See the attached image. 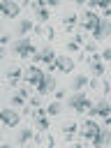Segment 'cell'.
I'll return each mask as SVG.
<instances>
[{"mask_svg":"<svg viewBox=\"0 0 111 148\" xmlns=\"http://www.w3.org/2000/svg\"><path fill=\"white\" fill-rule=\"evenodd\" d=\"M35 53H37V49H35L32 39H28V37H23V39H16V42L12 44V56H14L16 60H25V58H32Z\"/></svg>","mask_w":111,"mask_h":148,"instance_id":"1","label":"cell"},{"mask_svg":"<svg viewBox=\"0 0 111 148\" xmlns=\"http://www.w3.org/2000/svg\"><path fill=\"white\" fill-rule=\"evenodd\" d=\"M21 79H23V69H21V65H18V62L7 65V67L2 69V74H0V83H2V86H7V88H16Z\"/></svg>","mask_w":111,"mask_h":148,"instance_id":"2","label":"cell"},{"mask_svg":"<svg viewBox=\"0 0 111 148\" xmlns=\"http://www.w3.org/2000/svg\"><path fill=\"white\" fill-rule=\"evenodd\" d=\"M90 97L86 95V92H74L69 99H67V109H69V113L72 116H81V113H86L88 109H90Z\"/></svg>","mask_w":111,"mask_h":148,"instance_id":"3","label":"cell"},{"mask_svg":"<svg viewBox=\"0 0 111 148\" xmlns=\"http://www.w3.org/2000/svg\"><path fill=\"white\" fill-rule=\"evenodd\" d=\"M74 60L69 58V56H56V60L49 65V69H58V72H62V74H72L74 72Z\"/></svg>","mask_w":111,"mask_h":148,"instance_id":"4","label":"cell"},{"mask_svg":"<svg viewBox=\"0 0 111 148\" xmlns=\"http://www.w3.org/2000/svg\"><path fill=\"white\" fill-rule=\"evenodd\" d=\"M0 125H5V127H18L21 125V113L16 109H0Z\"/></svg>","mask_w":111,"mask_h":148,"instance_id":"5","label":"cell"},{"mask_svg":"<svg viewBox=\"0 0 111 148\" xmlns=\"http://www.w3.org/2000/svg\"><path fill=\"white\" fill-rule=\"evenodd\" d=\"M58 23H60V28H62L65 35H72V32H74V25L79 23V14H76V12H65V14L58 18Z\"/></svg>","mask_w":111,"mask_h":148,"instance_id":"6","label":"cell"},{"mask_svg":"<svg viewBox=\"0 0 111 148\" xmlns=\"http://www.w3.org/2000/svg\"><path fill=\"white\" fill-rule=\"evenodd\" d=\"M109 111H111V106H109V102H106V99H99V102H95V104H90V109H88L86 113L90 116V120H92V118H97V116L106 120V118H109Z\"/></svg>","mask_w":111,"mask_h":148,"instance_id":"7","label":"cell"},{"mask_svg":"<svg viewBox=\"0 0 111 148\" xmlns=\"http://www.w3.org/2000/svg\"><path fill=\"white\" fill-rule=\"evenodd\" d=\"M97 130H99V125L88 118V120H83V123L79 125V132H76V134H79L83 141H92V136L97 134Z\"/></svg>","mask_w":111,"mask_h":148,"instance_id":"8","label":"cell"},{"mask_svg":"<svg viewBox=\"0 0 111 148\" xmlns=\"http://www.w3.org/2000/svg\"><path fill=\"white\" fill-rule=\"evenodd\" d=\"M97 21H99V16L95 14V12H90V9H83L81 14H79V25H81V30H92L95 25H97Z\"/></svg>","mask_w":111,"mask_h":148,"instance_id":"9","label":"cell"},{"mask_svg":"<svg viewBox=\"0 0 111 148\" xmlns=\"http://www.w3.org/2000/svg\"><path fill=\"white\" fill-rule=\"evenodd\" d=\"M42 76H44V72L39 69V65H28V67L23 69V81H25L28 86H37V83L42 81Z\"/></svg>","mask_w":111,"mask_h":148,"instance_id":"10","label":"cell"},{"mask_svg":"<svg viewBox=\"0 0 111 148\" xmlns=\"http://www.w3.org/2000/svg\"><path fill=\"white\" fill-rule=\"evenodd\" d=\"M53 86H56V79H53V74H46L44 72V76H42V81L35 86V95H39V97H44V95H49V92H53Z\"/></svg>","mask_w":111,"mask_h":148,"instance_id":"11","label":"cell"},{"mask_svg":"<svg viewBox=\"0 0 111 148\" xmlns=\"http://www.w3.org/2000/svg\"><path fill=\"white\" fill-rule=\"evenodd\" d=\"M58 130H60V136H62L65 141H72V139H74V134L79 132V123H76L74 118H69V120H62Z\"/></svg>","mask_w":111,"mask_h":148,"instance_id":"12","label":"cell"},{"mask_svg":"<svg viewBox=\"0 0 111 148\" xmlns=\"http://www.w3.org/2000/svg\"><path fill=\"white\" fill-rule=\"evenodd\" d=\"M0 14L7 16V18H21V7H18V2L2 0V2H0Z\"/></svg>","mask_w":111,"mask_h":148,"instance_id":"13","label":"cell"},{"mask_svg":"<svg viewBox=\"0 0 111 148\" xmlns=\"http://www.w3.org/2000/svg\"><path fill=\"white\" fill-rule=\"evenodd\" d=\"M53 60H56V51H53V49H49V46L39 49V51L32 56V65H39V62H46V65H51Z\"/></svg>","mask_w":111,"mask_h":148,"instance_id":"14","label":"cell"},{"mask_svg":"<svg viewBox=\"0 0 111 148\" xmlns=\"http://www.w3.org/2000/svg\"><path fill=\"white\" fill-rule=\"evenodd\" d=\"M88 72L92 74V79H102V76L106 74V67H104V62L97 58V53H92V58H90V62H88Z\"/></svg>","mask_w":111,"mask_h":148,"instance_id":"15","label":"cell"},{"mask_svg":"<svg viewBox=\"0 0 111 148\" xmlns=\"http://www.w3.org/2000/svg\"><path fill=\"white\" fill-rule=\"evenodd\" d=\"M109 146V125H99L97 134L92 136V146L90 148H106Z\"/></svg>","mask_w":111,"mask_h":148,"instance_id":"16","label":"cell"},{"mask_svg":"<svg viewBox=\"0 0 111 148\" xmlns=\"http://www.w3.org/2000/svg\"><path fill=\"white\" fill-rule=\"evenodd\" d=\"M32 25H35V21H32V18H23V16H21V18L16 21V25H14L16 37H18V39H23L28 32H32Z\"/></svg>","mask_w":111,"mask_h":148,"instance_id":"17","label":"cell"},{"mask_svg":"<svg viewBox=\"0 0 111 148\" xmlns=\"http://www.w3.org/2000/svg\"><path fill=\"white\" fill-rule=\"evenodd\" d=\"M32 134H35L32 127H28V125H18V132H16V146H30Z\"/></svg>","mask_w":111,"mask_h":148,"instance_id":"18","label":"cell"},{"mask_svg":"<svg viewBox=\"0 0 111 148\" xmlns=\"http://www.w3.org/2000/svg\"><path fill=\"white\" fill-rule=\"evenodd\" d=\"M86 83H88V76H86V74H74V76L69 79V90H74V92H83Z\"/></svg>","mask_w":111,"mask_h":148,"instance_id":"19","label":"cell"},{"mask_svg":"<svg viewBox=\"0 0 111 148\" xmlns=\"http://www.w3.org/2000/svg\"><path fill=\"white\" fill-rule=\"evenodd\" d=\"M7 102H9V109H16V106H18V109H23V106H25V99H23L16 90H12V92L7 95Z\"/></svg>","mask_w":111,"mask_h":148,"instance_id":"20","label":"cell"},{"mask_svg":"<svg viewBox=\"0 0 111 148\" xmlns=\"http://www.w3.org/2000/svg\"><path fill=\"white\" fill-rule=\"evenodd\" d=\"M32 130H37V132H49V118L46 116H37V118H32Z\"/></svg>","mask_w":111,"mask_h":148,"instance_id":"21","label":"cell"},{"mask_svg":"<svg viewBox=\"0 0 111 148\" xmlns=\"http://www.w3.org/2000/svg\"><path fill=\"white\" fill-rule=\"evenodd\" d=\"M32 18H35V23H39V25H44L49 18H51V14L42 7V9H35V14H32Z\"/></svg>","mask_w":111,"mask_h":148,"instance_id":"22","label":"cell"},{"mask_svg":"<svg viewBox=\"0 0 111 148\" xmlns=\"http://www.w3.org/2000/svg\"><path fill=\"white\" fill-rule=\"evenodd\" d=\"M44 113H49L51 118H58V116L62 113V106H60V102H51V104H46Z\"/></svg>","mask_w":111,"mask_h":148,"instance_id":"23","label":"cell"},{"mask_svg":"<svg viewBox=\"0 0 111 148\" xmlns=\"http://www.w3.org/2000/svg\"><path fill=\"white\" fill-rule=\"evenodd\" d=\"M14 90H16V92H18V95H21V97H23L25 102H28V99H30V97L35 95V92H32V88H30L28 83H21V86H16Z\"/></svg>","mask_w":111,"mask_h":148,"instance_id":"24","label":"cell"},{"mask_svg":"<svg viewBox=\"0 0 111 148\" xmlns=\"http://www.w3.org/2000/svg\"><path fill=\"white\" fill-rule=\"evenodd\" d=\"M62 51H65V53H79L81 46H79L74 39H65V42H62Z\"/></svg>","mask_w":111,"mask_h":148,"instance_id":"25","label":"cell"},{"mask_svg":"<svg viewBox=\"0 0 111 148\" xmlns=\"http://www.w3.org/2000/svg\"><path fill=\"white\" fill-rule=\"evenodd\" d=\"M42 37H44V39H49V42H51V39H56V28H53V25H49V23H44V25H42Z\"/></svg>","mask_w":111,"mask_h":148,"instance_id":"26","label":"cell"},{"mask_svg":"<svg viewBox=\"0 0 111 148\" xmlns=\"http://www.w3.org/2000/svg\"><path fill=\"white\" fill-rule=\"evenodd\" d=\"M72 35H74V37H72V39H74V42H76V44H79V46H83V44H86V42H88V37H86V32H83V30H74V32H72Z\"/></svg>","mask_w":111,"mask_h":148,"instance_id":"27","label":"cell"},{"mask_svg":"<svg viewBox=\"0 0 111 148\" xmlns=\"http://www.w3.org/2000/svg\"><path fill=\"white\" fill-rule=\"evenodd\" d=\"M42 146H44V148H56V136L49 134V132H44V141H42Z\"/></svg>","mask_w":111,"mask_h":148,"instance_id":"28","label":"cell"},{"mask_svg":"<svg viewBox=\"0 0 111 148\" xmlns=\"http://www.w3.org/2000/svg\"><path fill=\"white\" fill-rule=\"evenodd\" d=\"M97 90H99V92H102V95H104V97H106V95H109V90H111V86H109V81H106V79H104V76H102V79H99V88H97Z\"/></svg>","mask_w":111,"mask_h":148,"instance_id":"29","label":"cell"},{"mask_svg":"<svg viewBox=\"0 0 111 148\" xmlns=\"http://www.w3.org/2000/svg\"><path fill=\"white\" fill-rule=\"evenodd\" d=\"M83 46H86V51H83V53H88V56H92V53L97 51V42H92V39H88Z\"/></svg>","mask_w":111,"mask_h":148,"instance_id":"30","label":"cell"},{"mask_svg":"<svg viewBox=\"0 0 111 148\" xmlns=\"http://www.w3.org/2000/svg\"><path fill=\"white\" fill-rule=\"evenodd\" d=\"M97 58H99L102 62H109V60H111V49H109V46H104V49H102V53H99Z\"/></svg>","mask_w":111,"mask_h":148,"instance_id":"31","label":"cell"},{"mask_svg":"<svg viewBox=\"0 0 111 148\" xmlns=\"http://www.w3.org/2000/svg\"><path fill=\"white\" fill-rule=\"evenodd\" d=\"M76 56H79V58H76V62H79V65H83V62L88 65V62H90V56H88V53H83V51H79Z\"/></svg>","mask_w":111,"mask_h":148,"instance_id":"32","label":"cell"},{"mask_svg":"<svg viewBox=\"0 0 111 148\" xmlns=\"http://www.w3.org/2000/svg\"><path fill=\"white\" fill-rule=\"evenodd\" d=\"M86 88H90V90L95 92V90L99 88V79H92V76H90V79H88V83H86Z\"/></svg>","mask_w":111,"mask_h":148,"instance_id":"33","label":"cell"},{"mask_svg":"<svg viewBox=\"0 0 111 148\" xmlns=\"http://www.w3.org/2000/svg\"><path fill=\"white\" fill-rule=\"evenodd\" d=\"M42 141H44V134L42 132H35L32 134V146H42Z\"/></svg>","mask_w":111,"mask_h":148,"instance_id":"34","label":"cell"},{"mask_svg":"<svg viewBox=\"0 0 111 148\" xmlns=\"http://www.w3.org/2000/svg\"><path fill=\"white\" fill-rule=\"evenodd\" d=\"M67 148H86V143H83V141H74V143H69Z\"/></svg>","mask_w":111,"mask_h":148,"instance_id":"35","label":"cell"},{"mask_svg":"<svg viewBox=\"0 0 111 148\" xmlns=\"http://www.w3.org/2000/svg\"><path fill=\"white\" fill-rule=\"evenodd\" d=\"M7 42H9V37H7V35H0V46H5Z\"/></svg>","mask_w":111,"mask_h":148,"instance_id":"36","label":"cell"},{"mask_svg":"<svg viewBox=\"0 0 111 148\" xmlns=\"http://www.w3.org/2000/svg\"><path fill=\"white\" fill-rule=\"evenodd\" d=\"M53 92H56V90H53ZM62 97H65V92H62V90H58V92H56V102H58V99H62Z\"/></svg>","mask_w":111,"mask_h":148,"instance_id":"37","label":"cell"},{"mask_svg":"<svg viewBox=\"0 0 111 148\" xmlns=\"http://www.w3.org/2000/svg\"><path fill=\"white\" fill-rule=\"evenodd\" d=\"M5 56H7V51H5V49H2V46H0V62H2V60H5Z\"/></svg>","mask_w":111,"mask_h":148,"instance_id":"38","label":"cell"},{"mask_svg":"<svg viewBox=\"0 0 111 148\" xmlns=\"http://www.w3.org/2000/svg\"><path fill=\"white\" fill-rule=\"evenodd\" d=\"M0 148H9V143H0Z\"/></svg>","mask_w":111,"mask_h":148,"instance_id":"39","label":"cell"},{"mask_svg":"<svg viewBox=\"0 0 111 148\" xmlns=\"http://www.w3.org/2000/svg\"><path fill=\"white\" fill-rule=\"evenodd\" d=\"M18 148H32V146H18Z\"/></svg>","mask_w":111,"mask_h":148,"instance_id":"40","label":"cell"},{"mask_svg":"<svg viewBox=\"0 0 111 148\" xmlns=\"http://www.w3.org/2000/svg\"><path fill=\"white\" fill-rule=\"evenodd\" d=\"M0 136H2V134H0Z\"/></svg>","mask_w":111,"mask_h":148,"instance_id":"41","label":"cell"}]
</instances>
